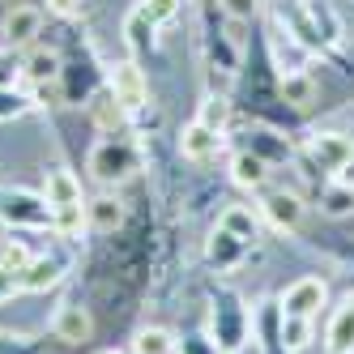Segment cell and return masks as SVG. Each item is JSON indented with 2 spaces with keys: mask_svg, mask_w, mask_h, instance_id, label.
I'll return each instance as SVG.
<instances>
[{
  "mask_svg": "<svg viewBox=\"0 0 354 354\" xmlns=\"http://www.w3.org/2000/svg\"><path fill=\"white\" fill-rule=\"evenodd\" d=\"M158 21L149 17L141 5H133L129 13H124V26H120V35H124V47H129V60H145V56H154L158 52Z\"/></svg>",
  "mask_w": 354,
  "mask_h": 354,
  "instance_id": "cell-7",
  "label": "cell"
},
{
  "mask_svg": "<svg viewBox=\"0 0 354 354\" xmlns=\"http://www.w3.org/2000/svg\"><path fill=\"white\" fill-rule=\"evenodd\" d=\"M243 252H248V243L243 239H235L231 231H218L209 235V243H205V257H209V265H218V269H235L239 261H243Z\"/></svg>",
  "mask_w": 354,
  "mask_h": 354,
  "instance_id": "cell-19",
  "label": "cell"
},
{
  "mask_svg": "<svg viewBox=\"0 0 354 354\" xmlns=\"http://www.w3.org/2000/svg\"><path fill=\"white\" fill-rule=\"evenodd\" d=\"M39 30H43V9L39 5H13L0 17V39H5V47H26V43H35Z\"/></svg>",
  "mask_w": 354,
  "mask_h": 354,
  "instance_id": "cell-10",
  "label": "cell"
},
{
  "mask_svg": "<svg viewBox=\"0 0 354 354\" xmlns=\"http://www.w3.org/2000/svg\"><path fill=\"white\" fill-rule=\"evenodd\" d=\"M231 180L248 192H265L269 184V162L257 154V149H239V154L231 158Z\"/></svg>",
  "mask_w": 354,
  "mask_h": 354,
  "instance_id": "cell-15",
  "label": "cell"
},
{
  "mask_svg": "<svg viewBox=\"0 0 354 354\" xmlns=\"http://www.w3.org/2000/svg\"><path fill=\"white\" fill-rule=\"evenodd\" d=\"M320 209H324L328 218H346V214H354V188H350V184H333V188L320 196Z\"/></svg>",
  "mask_w": 354,
  "mask_h": 354,
  "instance_id": "cell-27",
  "label": "cell"
},
{
  "mask_svg": "<svg viewBox=\"0 0 354 354\" xmlns=\"http://www.w3.org/2000/svg\"><path fill=\"white\" fill-rule=\"evenodd\" d=\"M94 354H124V350H94Z\"/></svg>",
  "mask_w": 354,
  "mask_h": 354,
  "instance_id": "cell-35",
  "label": "cell"
},
{
  "mask_svg": "<svg viewBox=\"0 0 354 354\" xmlns=\"http://www.w3.org/2000/svg\"><path fill=\"white\" fill-rule=\"evenodd\" d=\"M328 303V286L324 277H299V282H290L282 295H277V308H282V316H299V320H316V312Z\"/></svg>",
  "mask_w": 354,
  "mask_h": 354,
  "instance_id": "cell-5",
  "label": "cell"
},
{
  "mask_svg": "<svg viewBox=\"0 0 354 354\" xmlns=\"http://www.w3.org/2000/svg\"><path fill=\"white\" fill-rule=\"evenodd\" d=\"M137 171H141V149H137V141H129L124 133H111L103 141H94V149H90V175L103 188H115L124 180H133Z\"/></svg>",
  "mask_w": 354,
  "mask_h": 354,
  "instance_id": "cell-2",
  "label": "cell"
},
{
  "mask_svg": "<svg viewBox=\"0 0 354 354\" xmlns=\"http://www.w3.org/2000/svg\"><path fill=\"white\" fill-rule=\"evenodd\" d=\"M43 196H47V205H52V209H60V205H86L82 180L68 167H47L43 171Z\"/></svg>",
  "mask_w": 354,
  "mask_h": 354,
  "instance_id": "cell-14",
  "label": "cell"
},
{
  "mask_svg": "<svg viewBox=\"0 0 354 354\" xmlns=\"http://www.w3.org/2000/svg\"><path fill=\"white\" fill-rule=\"evenodd\" d=\"M196 120L205 124V129L222 133L226 124H231V103H226V94H205V98H201V107H196Z\"/></svg>",
  "mask_w": 354,
  "mask_h": 354,
  "instance_id": "cell-24",
  "label": "cell"
},
{
  "mask_svg": "<svg viewBox=\"0 0 354 354\" xmlns=\"http://www.w3.org/2000/svg\"><path fill=\"white\" fill-rule=\"evenodd\" d=\"M107 90L120 98V107L124 111H141L145 103H149V82H145V68L137 64V60H120V64H111V73H107Z\"/></svg>",
  "mask_w": 354,
  "mask_h": 354,
  "instance_id": "cell-4",
  "label": "cell"
},
{
  "mask_svg": "<svg viewBox=\"0 0 354 354\" xmlns=\"http://www.w3.org/2000/svg\"><path fill=\"white\" fill-rule=\"evenodd\" d=\"M0 222L13 226V231H47L52 226V205H47L43 192L9 188L0 192Z\"/></svg>",
  "mask_w": 354,
  "mask_h": 354,
  "instance_id": "cell-3",
  "label": "cell"
},
{
  "mask_svg": "<svg viewBox=\"0 0 354 354\" xmlns=\"http://www.w3.org/2000/svg\"><path fill=\"white\" fill-rule=\"evenodd\" d=\"M218 226H222V231H231L235 239H243V243H257L261 239V218L252 214L248 205H231L218 218Z\"/></svg>",
  "mask_w": 354,
  "mask_h": 354,
  "instance_id": "cell-21",
  "label": "cell"
},
{
  "mask_svg": "<svg viewBox=\"0 0 354 354\" xmlns=\"http://www.w3.org/2000/svg\"><path fill=\"white\" fill-rule=\"evenodd\" d=\"M86 226H90L86 205H60V209H52V231H56V239H64V243H77Z\"/></svg>",
  "mask_w": 354,
  "mask_h": 354,
  "instance_id": "cell-22",
  "label": "cell"
},
{
  "mask_svg": "<svg viewBox=\"0 0 354 354\" xmlns=\"http://www.w3.org/2000/svg\"><path fill=\"white\" fill-rule=\"evenodd\" d=\"M60 73H64V60H60V52H52V47H35V52L21 60V77L35 82V86L60 82Z\"/></svg>",
  "mask_w": 354,
  "mask_h": 354,
  "instance_id": "cell-16",
  "label": "cell"
},
{
  "mask_svg": "<svg viewBox=\"0 0 354 354\" xmlns=\"http://www.w3.org/2000/svg\"><path fill=\"white\" fill-rule=\"evenodd\" d=\"M205 47H209V64H214V73L222 68V77H235V68H239V43L226 35V30H214V26H209Z\"/></svg>",
  "mask_w": 354,
  "mask_h": 354,
  "instance_id": "cell-18",
  "label": "cell"
},
{
  "mask_svg": "<svg viewBox=\"0 0 354 354\" xmlns=\"http://www.w3.org/2000/svg\"><path fill=\"white\" fill-rule=\"evenodd\" d=\"M64 273H68V257H60V252H43V257H35L26 265V273L17 277V290L21 295H47V290H56L64 282Z\"/></svg>",
  "mask_w": 354,
  "mask_h": 354,
  "instance_id": "cell-9",
  "label": "cell"
},
{
  "mask_svg": "<svg viewBox=\"0 0 354 354\" xmlns=\"http://www.w3.org/2000/svg\"><path fill=\"white\" fill-rule=\"evenodd\" d=\"M218 9L231 21H252V17L261 13V0H218Z\"/></svg>",
  "mask_w": 354,
  "mask_h": 354,
  "instance_id": "cell-31",
  "label": "cell"
},
{
  "mask_svg": "<svg viewBox=\"0 0 354 354\" xmlns=\"http://www.w3.org/2000/svg\"><path fill=\"white\" fill-rule=\"evenodd\" d=\"M17 82H21V60L0 52V90H17Z\"/></svg>",
  "mask_w": 354,
  "mask_h": 354,
  "instance_id": "cell-32",
  "label": "cell"
},
{
  "mask_svg": "<svg viewBox=\"0 0 354 354\" xmlns=\"http://www.w3.org/2000/svg\"><path fill=\"white\" fill-rule=\"evenodd\" d=\"M30 107H35V103H30L21 90H0V124H5V120H21Z\"/></svg>",
  "mask_w": 354,
  "mask_h": 354,
  "instance_id": "cell-29",
  "label": "cell"
},
{
  "mask_svg": "<svg viewBox=\"0 0 354 354\" xmlns=\"http://www.w3.org/2000/svg\"><path fill=\"white\" fill-rule=\"evenodd\" d=\"M52 333H56L64 346H82V342H90V333H94V320H90V312L82 308V303H60L56 316H52Z\"/></svg>",
  "mask_w": 354,
  "mask_h": 354,
  "instance_id": "cell-12",
  "label": "cell"
},
{
  "mask_svg": "<svg viewBox=\"0 0 354 354\" xmlns=\"http://www.w3.org/2000/svg\"><path fill=\"white\" fill-rule=\"evenodd\" d=\"M324 354H354V295H346L324 328Z\"/></svg>",
  "mask_w": 354,
  "mask_h": 354,
  "instance_id": "cell-11",
  "label": "cell"
},
{
  "mask_svg": "<svg viewBox=\"0 0 354 354\" xmlns=\"http://www.w3.org/2000/svg\"><path fill=\"white\" fill-rule=\"evenodd\" d=\"M282 98L290 107H308L312 98H316V86L308 73H290V77H282Z\"/></svg>",
  "mask_w": 354,
  "mask_h": 354,
  "instance_id": "cell-26",
  "label": "cell"
},
{
  "mask_svg": "<svg viewBox=\"0 0 354 354\" xmlns=\"http://www.w3.org/2000/svg\"><path fill=\"white\" fill-rule=\"evenodd\" d=\"M141 9L154 17L158 26H171V21L184 13V0H141Z\"/></svg>",
  "mask_w": 354,
  "mask_h": 354,
  "instance_id": "cell-30",
  "label": "cell"
},
{
  "mask_svg": "<svg viewBox=\"0 0 354 354\" xmlns=\"http://www.w3.org/2000/svg\"><path fill=\"white\" fill-rule=\"evenodd\" d=\"M30 261H35V257H30V248L21 243V239H9L5 248H0V269L13 273V277L26 273V265H30Z\"/></svg>",
  "mask_w": 354,
  "mask_h": 354,
  "instance_id": "cell-28",
  "label": "cell"
},
{
  "mask_svg": "<svg viewBox=\"0 0 354 354\" xmlns=\"http://www.w3.org/2000/svg\"><path fill=\"white\" fill-rule=\"evenodd\" d=\"M90 120H94L98 129H103V133L111 137V133H120V129H124V120H129V111H124V107H120V98H115V94L103 86L98 94H90Z\"/></svg>",
  "mask_w": 354,
  "mask_h": 354,
  "instance_id": "cell-17",
  "label": "cell"
},
{
  "mask_svg": "<svg viewBox=\"0 0 354 354\" xmlns=\"http://www.w3.org/2000/svg\"><path fill=\"white\" fill-rule=\"evenodd\" d=\"M175 350H180V342H175V333L162 324H149L133 337V354H175Z\"/></svg>",
  "mask_w": 354,
  "mask_h": 354,
  "instance_id": "cell-23",
  "label": "cell"
},
{
  "mask_svg": "<svg viewBox=\"0 0 354 354\" xmlns=\"http://www.w3.org/2000/svg\"><path fill=\"white\" fill-rule=\"evenodd\" d=\"M308 154L320 171L328 175H337L354 162V137L350 133H312L308 137Z\"/></svg>",
  "mask_w": 354,
  "mask_h": 354,
  "instance_id": "cell-8",
  "label": "cell"
},
{
  "mask_svg": "<svg viewBox=\"0 0 354 354\" xmlns=\"http://www.w3.org/2000/svg\"><path fill=\"white\" fill-rule=\"evenodd\" d=\"M218 149H222V133L205 129L201 120H188L180 129V154L188 162H209V158H218Z\"/></svg>",
  "mask_w": 354,
  "mask_h": 354,
  "instance_id": "cell-13",
  "label": "cell"
},
{
  "mask_svg": "<svg viewBox=\"0 0 354 354\" xmlns=\"http://www.w3.org/2000/svg\"><path fill=\"white\" fill-rule=\"evenodd\" d=\"M86 218H90V231L111 235L124 226V205L115 196H94V201H86Z\"/></svg>",
  "mask_w": 354,
  "mask_h": 354,
  "instance_id": "cell-20",
  "label": "cell"
},
{
  "mask_svg": "<svg viewBox=\"0 0 354 354\" xmlns=\"http://www.w3.org/2000/svg\"><path fill=\"white\" fill-rule=\"evenodd\" d=\"M209 342L222 350V354H239L252 337V308L243 303L239 290L222 286L214 299H209Z\"/></svg>",
  "mask_w": 354,
  "mask_h": 354,
  "instance_id": "cell-1",
  "label": "cell"
},
{
  "mask_svg": "<svg viewBox=\"0 0 354 354\" xmlns=\"http://www.w3.org/2000/svg\"><path fill=\"white\" fill-rule=\"evenodd\" d=\"M308 342H312V320L282 316V350H286V354H299Z\"/></svg>",
  "mask_w": 354,
  "mask_h": 354,
  "instance_id": "cell-25",
  "label": "cell"
},
{
  "mask_svg": "<svg viewBox=\"0 0 354 354\" xmlns=\"http://www.w3.org/2000/svg\"><path fill=\"white\" fill-rule=\"evenodd\" d=\"M47 13H56V17H77V13H82V0H47Z\"/></svg>",
  "mask_w": 354,
  "mask_h": 354,
  "instance_id": "cell-34",
  "label": "cell"
},
{
  "mask_svg": "<svg viewBox=\"0 0 354 354\" xmlns=\"http://www.w3.org/2000/svg\"><path fill=\"white\" fill-rule=\"evenodd\" d=\"M261 214H265V222L273 226V231L295 235L299 226H303V214H308V205H303V196H299V192L265 188V196H261Z\"/></svg>",
  "mask_w": 354,
  "mask_h": 354,
  "instance_id": "cell-6",
  "label": "cell"
},
{
  "mask_svg": "<svg viewBox=\"0 0 354 354\" xmlns=\"http://www.w3.org/2000/svg\"><path fill=\"white\" fill-rule=\"evenodd\" d=\"M175 354H222V350L209 342V333H192V337L180 342V350H175Z\"/></svg>",
  "mask_w": 354,
  "mask_h": 354,
  "instance_id": "cell-33",
  "label": "cell"
}]
</instances>
